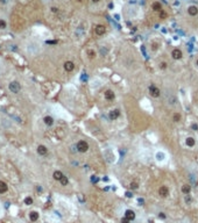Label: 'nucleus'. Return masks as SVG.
<instances>
[{"label": "nucleus", "mask_w": 198, "mask_h": 223, "mask_svg": "<svg viewBox=\"0 0 198 223\" xmlns=\"http://www.w3.org/2000/svg\"><path fill=\"white\" fill-rule=\"evenodd\" d=\"M119 116H120V111H119V109H113V111L108 112V117H110V120L114 121V120L118 119Z\"/></svg>", "instance_id": "nucleus-8"}, {"label": "nucleus", "mask_w": 198, "mask_h": 223, "mask_svg": "<svg viewBox=\"0 0 198 223\" xmlns=\"http://www.w3.org/2000/svg\"><path fill=\"white\" fill-rule=\"evenodd\" d=\"M63 66H64V70H65L67 72H71V71H74V69H75V63L71 61H67Z\"/></svg>", "instance_id": "nucleus-11"}, {"label": "nucleus", "mask_w": 198, "mask_h": 223, "mask_svg": "<svg viewBox=\"0 0 198 223\" xmlns=\"http://www.w3.org/2000/svg\"><path fill=\"white\" fill-rule=\"evenodd\" d=\"M129 188H131V189H138V188H139V185H138V182H131Z\"/></svg>", "instance_id": "nucleus-27"}, {"label": "nucleus", "mask_w": 198, "mask_h": 223, "mask_svg": "<svg viewBox=\"0 0 198 223\" xmlns=\"http://www.w3.org/2000/svg\"><path fill=\"white\" fill-rule=\"evenodd\" d=\"M36 151H37V154H39L40 156H47V154H48V148L45 146V145H43V144H40V145L37 146Z\"/></svg>", "instance_id": "nucleus-10"}, {"label": "nucleus", "mask_w": 198, "mask_h": 223, "mask_svg": "<svg viewBox=\"0 0 198 223\" xmlns=\"http://www.w3.org/2000/svg\"><path fill=\"white\" fill-rule=\"evenodd\" d=\"M181 191H182V193H183V194L188 195V194H190V192H191V186H190L189 184H184L183 186H182Z\"/></svg>", "instance_id": "nucleus-18"}, {"label": "nucleus", "mask_w": 198, "mask_h": 223, "mask_svg": "<svg viewBox=\"0 0 198 223\" xmlns=\"http://www.w3.org/2000/svg\"><path fill=\"white\" fill-rule=\"evenodd\" d=\"M165 158H167V155H165L163 151H161V150L157 151L155 154V160H156V162H159V163H163L165 160Z\"/></svg>", "instance_id": "nucleus-5"}, {"label": "nucleus", "mask_w": 198, "mask_h": 223, "mask_svg": "<svg viewBox=\"0 0 198 223\" xmlns=\"http://www.w3.org/2000/svg\"><path fill=\"white\" fill-rule=\"evenodd\" d=\"M125 217L128 219L129 221H133V220L135 219V213L132 210V209H127V210L125 211Z\"/></svg>", "instance_id": "nucleus-16"}, {"label": "nucleus", "mask_w": 198, "mask_h": 223, "mask_svg": "<svg viewBox=\"0 0 198 223\" xmlns=\"http://www.w3.org/2000/svg\"><path fill=\"white\" fill-rule=\"evenodd\" d=\"M8 90H9L12 93H14V94H18V93L21 91V85H20V83L17 81V80H14V81H11L9 84H8Z\"/></svg>", "instance_id": "nucleus-2"}, {"label": "nucleus", "mask_w": 198, "mask_h": 223, "mask_svg": "<svg viewBox=\"0 0 198 223\" xmlns=\"http://www.w3.org/2000/svg\"><path fill=\"white\" fill-rule=\"evenodd\" d=\"M59 182H61V185H62V186H67V185L69 184V179H68L65 176H64L63 178L61 179V181H59Z\"/></svg>", "instance_id": "nucleus-26"}, {"label": "nucleus", "mask_w": 198, "mask_h": 223, "mask_svg": "<svg viewBox=\"0 0 198 223\" xmlns=\"http://www.w3.org/2000/svg\"><path fill=\"white\" fill-rule=\"evenodd\" d=\"M149 94L153 96V98H160L161 91H160V88L156 87L155 85H150L149 86Z\"/></svg>", "instance_id": "nucleus-3"}, {"label": "nucleus", "mask_w": 198, "mask_h": 223, "mask_svg": "<svg viewBox=\"0 0 198 223\" xmlns=\"http://www.w3.org/2000/svg\"><path fill=\"white\" fill-rule=\"evenodd\" d=\"M76 149H77L78 152H80V154H85V152L89 151V149H90V145H89V143L86 141H84V139H80V141L77 142V144H76Z\"/></svg>", "instance_id": "nucleus-1"}, {"label": "nucleus", "mask_w": 198, "mask_h": 223, "mask_svg": "<svg viewBox=\"0 0 198 223\" xmlns=\"http://www.w3.org/2000/svg\"><path fill=\"white\" fill-rule=\"evenodd\" d=\"M91 180H92V182H97V181H98V180H99V179H98V178H97V177H96V176H93V177H92V178H91Z\"/></svg>", "instance_id": "nucleus-35"}, {"label": "nucleus", "mask_w": 198, "mask_h": 223, "mask_svg": "<svg viewBox=\"0 0 198 223\" xmlns=\"http://www.w3.org/2000/svg\"><path fill=\"white\" fill-rule=\"evenodd\" d=\"M43 122H44V124L47 126V127H53L54 123H55V120H54L53 116H50V115H47V116L43 117Z\"/></svg>", "instance_id": "nucleus-7"}, {"label": "nucleus", "mask_w": 198, "mask_h": 223, "mask_svg": "<svg viewBox=\"0 0 198 223\" xmlns=\"http://www.w3.org/2000/svg\"><path fill=\"white\" fill-rule=\"evenodd\" d=\"M171 57H172L175 61L182 59V57H183V52H182L181 49H178V48H175V49H174L172 51H171Z\"/></svg>", "instance_id": "nucleus-4"}, {"label": "nucleus", "mask_w": 198, "mask_h": 223, "mask_svg": "<svg viewBox=\"0 0 198 223\" xmlns=\"http://www.w3.org/2000/svg\"><path fill=\"white\" fill-rule=\"evenodd\" d=\"M160 18H161V19H165V18H167V13H164L163 10H161V12H160Z\"/></svg>", "instance_id": "nucleus-30"}, {"label": "nucleus", "mask_w": 198, "mask_h": 223, "mask_svg": "<svg viewBox=\"0 0 198 223\" xmlns=\"http://www.w3.org/2000/svg\"><path fill=\"white\" fill-rule=\"evenodd\" d=\"M185 144L188 145L189 148H194L195 144H196V141H195L194 137H186L185 139Z\"/></svg>", "instance_id": "nucleus-20"}, {"label": "nucleus", "mask_w": 198, "mask_h": 223, "mask_svg": "<svg viewBox=\"0 0 198 223\" xmlns=\"http://www.w3.org/2000/svg\"><path fill=\"white\" fill-rule=\"evenodd\" d=\"M23 202H25V205H27V206H32L34 203V200L32 197H26L25 200H23Z\"/></svg>", "instance_id": "nucleus-23"}, {"label": "nucleus", "mask_w": 198, "mask_h": 223, "mask_svg": "<svg viewBox=\"0 0 198 223\" xmlns=\"http://www.w3.org/2000/svg\"><path fill=\"white\" fill-rule=\"evenodd\" d=\"M196 65L198 66V58H197V61H196Z\"/></svg>", "instance_id": "nucleus-39"}, {"label": "nucleus", "mask_w": 198, "mask_h": 223, "mask_svg": "<svg viewBox=\"0 0 198 223\" xmlns=\"http://www.w3.org/2000/svg\"><path fill=\"white\" fill-rule=\"evenodd\" d=\"M182 119V115L180 114V113H174V115H172V121H175V122H180Z\"/></svg>", "instance_id": "nucleus-24"}, {"label": "nucleus", "mask_w": 198, "mask_h": 223, "mask_svg": "<svg viewBox=\"0 0 198 223\" xmlns=\"http://www.w3.org/2000/svg\"><path fill=\"white\" fill-rule=\"evenodd\" d=\"M167 65H168V64L165 63V62H162V63H160V69L165 70V69H167Z\"/></svg>", "instance_id": "nucleus-28"}, {"label": "nucleus", "mask_w": 198, "mask_h": 223, "mask_svg": "<svg viewBox=\"0 0 198 223\" xmlns=\"http://www.w3.org/2000/svg\"><path fill=\"white\" fill-rule=\"evenodd\" d=\"M151 7H153V9H154V10H156V12H161V10H162L161 4H160L159 1L154 2V4H153V6H151Z\"/></svg>", "instance_id": "nucleus-22"}, {"label": "nucleus", "mask_w": 198, "mask_h": 223, "mask_svg": "<svg viewBox=\"0 0 198 223\" xmlns=\"http://www.w3.org/2000/svg\"><path fill=\"white\" fill-rule=\"evenodd\" d=\"M9 2V0H0V4L1 5H7Z\"/></svg>", "instance_id": "nucleus-34"}, {"label": "nucleus", "mask_w": 198, "mask_h": 223, "mask_svg": "<svg viewBox=\"0 0 198 223\" xmlns=\"http://www.w3.org/2000/svg\"><path fill=\"white\" fill-rule=\"evenodd\" d=\"M159 195L162 198H167L169 195V188L167 186H161L159 188Z\"/></svg>", "instance_id": "nucleus-9"}, {"label": "nucleus", "mask_w": 198, "mask_h": 223, "mask_svg": "<svg viewBox=\"0 0 198 223\" xmlns=\"http://www.w3.org/2000/svg\"><path fill=\"white\" fill-rule=\"evenodd\" d=\"M184 201H185L186 203H190L191 202V197L188 194V195H185V198H184Z\"/></svg>", "instance_id": "nucleus-29"}, {"label": "nucleus", "mask_w": 198, "mask_h": 223, "mask_svg": "<svg viewBox=\"0 0 198 223\" xmlns=\"http://www.w3.org/2000/svg\"><path fill=\"white\" fill-rule=\"evenodd\" d=\"M94 33L98 35V36H101V35H104L106 33V28H105V26H103V25H97L94 27Z\"/></svg>", "instance_id": "nucleus-6"}, {"label": "nucleus", "mask_w": 198, "mask_h": 223, "mask_svg": "<svg viewBox=\"0 0 198 223\" xmlns=\"http://www.w3.org/2000/svg\"><path fill=\"white\" fill-rule=\"evenodd\" d=\"M39 219H40V214H39V211H36V210H32L31 213H29V220H31V222H36Z\"/></svg>", "instance_id": "nucleus-14"}, {"label": "nucleus", "mask_w": 198, "mask_h": 223, "mask_svg": "<svg viewBox=\"0 0 198 223\" xmlns=\"http://www.w3.org/2000/svg\"><path fill=\"white\" fill-rule=\"evenodd\" d=\"M114 18H115V20H120V17H119V14H115Z\"/></svg>", "instance_id": "nucleus-37"}, {"label": "nucleus", "mask_w": 198, "mask_h": 223, "mask_svg": "<svg viewBox=\"0 0 198 223\" xmlns=\"http://www.w3.org/2000/svg\"><path fill=\"white\" fill-rule=\"evenodd\" d=\"M63 177H64V174L62 173L61 171H58V170L55 171V172H54V174H53V178L55 179V180H57V181H61V179L63 178Z\"/></svg>", "instance_id": "nucleus-19"}, {"label": "nucleus", "mask_w": 198, "mask_h": 223, "mask_svg": "<svg viewBox=\"0 0 198 223\" xmlns=\"http://www.w3.org/2000/svg\"><path fill=\"white\" fill-rule=\"evenodd\" d=\"M191 129H192V130H198V126L196 124V123H192V124H191Z\"/></svg>", "instance_id": "nucleus-32"}, {"label": "nucleus", "mask_w": 198, "mask_h": 223, "mask_svg": "<svg viewBox=\"0 0 198 223\" xmlns=\"http://www.w3.org/2000/svg\"><path fill=\"white\" fill-rule=\"evenodd\" d=\"M88 56H89V58H90V59H93V58L96 57V51H94V50H92V49L88 50Z\"/></svg>", "instance_id": "nucleus-25"}, {"label": "nucleus", "mask_w": 198, "mask_h": 223, "mask_svg": "<svg viewBox=\"0 0 198 223\" xmlns=\"http://www.w3.org/2000/svg\"><path fill=\"white\" fill-rule=\"evenodd\" d=\"M50 10H51V13H58V8H57V7H51Z\"/></svg>", "instance_id": "nucleus-31"}, {"label": "nucleus", "mask_w": 198, "mask_h": 223, "mask_svg": "<svg viewBox=\"0 0 198 223\" xmlns=\"http://www.w3.org/2000/svg\"><path fill=\"white\" fill-rule=\"evenodd\" d=\"M7 29V22L5 19H0V30H6Z\"/></svg>", "instance_id": "nucleus-21"}, {"label": "nucleus", "mask_w": 198, "mask_h": 223, "mask_svg": "<svg viewBox=\"0 0 198 223\" xmlns=\"http://www.w3.org/2000/svg\"><path fill=\"white\" fill-rule=\"evenodd\" d=\"M131 221H129L128 219H126V217H124V219H121V223H129Z\"/></svg>", "instance_id": "nucleus-33"}, {"label": "nucleus", "mask_w": 198, "mask_h": 223, "mask_svg": "<svg viewBox=\"0 0 198 223\" xmlns=\"http://www.w3.org/2000/svg\"><path fill=\"white\" fill-rule=\"evenodd\" d=\"M104 96H105V99H106L107 101H112V100H114L115 94H114V92H113L112 90H107V91H105Z\"/></svg>", "instance_id": "nucleus-12"}, {"label": "nucleus", "mask_w": 198, "mask_h": 223, "mask_svg": "<svg viewBox=\"0 0 198 223\" xmlns=\"http://www.w3.org/2000/svg\"><path fill=\"white\" fill-rule=\"evenodd\" d=\"M7 191H8V185H7L5 181L0 180V194H4V193H6Z\"/></svg>", "instance_id": "nucleus-17"}, {"label": "nucleus", "mask_w": 198, "mask_h": 223, "mask_svg": "<svg viewBox=\"0 0 198 223\" xmlns=\"http://www.w3.org/2000/svg\"><path fill=\"white\" fill-rule=\"evenodd\" d=\"M91 1H92V2H99L100 0H91Z\"/></svg>", "instance_id": "nucleus-38"}, {"label": "nucleus", "mask_w": 198, "mask_h": 223, "mask_svg": "<svg viewBox=\"0 0 198 223\" xmlns=\"http://www.w3.org/2000/svg\"><path fill=\"white\" fill-rule=\"evenodd\" d=\"M159 217H161V219H165L164 213H160V214H159Z\"/></svg>", "instance_id": "nucleus-36"}, {"label": "nucleus", "mask_w": 198, "mask_h": 223, "mask_svg": "<svg viewBox=\"0 0 198 223\" xmlns=\"http://www.w3.org/2000/svg\"><path fill=\"white\" fill-rule=\"evenodd\" d=\"M167 101L170 106H175L176 102H177V98L174 94H167Z\"/></svg>", "instance_id": "nucleus-15"}, {"label": "nucleus", "mask_w": 198, "mask_h": 223, "mask_svg": "<svg viewBox=\"0 0 198 223\" xmlns=\"http://www.w3.org/2000/svg\"><path fill=\"white\" fill-rule=\"evenodd\" d=\"M188 14L191 15V17H196L198 14V7L195 6V5H191V6L188 7Z\"/></svg>", "instance_id": "nucleus-13"}]
</instances>
